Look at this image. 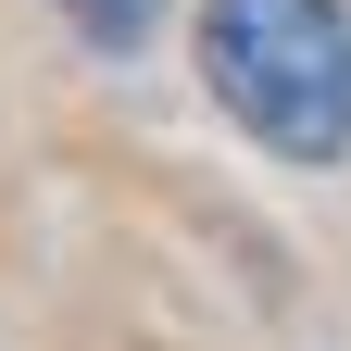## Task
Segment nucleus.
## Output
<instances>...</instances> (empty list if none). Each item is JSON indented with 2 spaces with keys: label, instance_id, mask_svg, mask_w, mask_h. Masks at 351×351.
<instances>
[{
  "label": "nucleus",
  "instance_id": "obj_1",
  "mask_svg": "<svg viewBox=\"0 0 351 351\" xmlns=\"http://www.w3.org/2000/svg\"><path fill=\"white\" fill-rule=\"evenodd\" d=\"M201 75L276 163L351 151V13L339 0H201Z\"/></svg>",
  "mask_w": 351,
  "mask_h": 351
},
{
  "label": "nucleus",
  "instance_id": "obj_2",
  "mask_svg": "<svg viewBox=\"0 0 351 351\" xmlns=\"http://www.w3.org/2000/svg\"><path fill=\"white\" fill-rule=\"evenodd\" d=\"M51 13H63L75 38H101V51H138V38H151V13H163V0H51Z\"/></svg>",
  "mask_w": 351,
  "mask_h": 351
}]
</instances>
